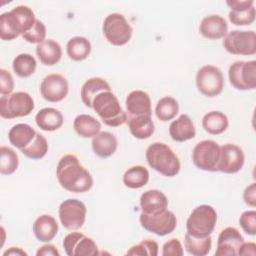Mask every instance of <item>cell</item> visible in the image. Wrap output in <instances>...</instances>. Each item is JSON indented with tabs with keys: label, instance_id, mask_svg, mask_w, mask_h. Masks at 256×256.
Listing matches in <instances>:
<instances>
[{
	"label": "cell",
	"instance_id": "cell-1",
	"mask_svg": "<svg viewBox=\"0 0 256 256\" xmlns=\"http://www.w3.org/2000/svg\"><path fill=\"white\" fill-rule=\"evenodd\" d=\"M56 177L60 186L72 193H85L93 186L91 173L74 154H66L60 158L56 167Z\"/></svg>",
	"mask_w": 256,
	"mask_h": 256
},
{
	"label": "cell",
	"instance_id": "cell-2",
	"mask_svg": "<svg viewBox=\"0 0 256 256\" xmlns=\"http://www.w3.org/2000/svg\"><path fill=\"white\" fill-rule=\"evenodd\" d=\"M37 18L33 10L26 5H18L0 15V38L11 41L28 32Z\"/></svg>",
	"mask_w": 256,
	"mask_h": 256
},
{
	"label": "cell",
	"instance_id": "cell-3",
	"mask_svg": "<svg viewBox=\"0 0 256 256\" xmlns=\"http://www.w3.org/2000/svg\"><path fill=\"white\" fill-rule=\"evenodd\" d=\"M148 165L165 177L176 176L181 169V163L176 153L163 142L150 144L145 152Z\"/></svg>",
	"mask_w": 256,
	"mask_h": 256
},
{
	"label": "cell",
	"instance_id": "cell-4",
	"mask_svg": "<svg viewBox=\"0 0 256 256\" xmlns=\"http://www.w3.org/2000/svg\"><path fill=\"white\" fill-rule=\"evenodd\" d=\"M102 122L109 127H119L127 122V112L121 107L118 98L111 90L98 93L93 101L92 108Z\"/></svg>",
	"mask_w": 256,
	"mask_h": 256
},
{
	"label": "cell",
	"instance_id": "cell-5",
	"mask_svg": "<svg viewBox=\"0 0 256 256\" xmlns=\"http://www.w3.org/2000/svg\"><path fill=\"white\" fill-rule=\"evenodd\" d=\"M217 222V212L214 207L202 204L195 207L186 221L187 233L193 237L204 238L210 236Z\"/></svg>",
	"mask_w": 256,
	"mask_h": 256
},
{
	"label": "cell",
	"instance_id": "cell-6",
	"mask_svg": "<svg viewBox=\"0 0 256 256\" xmlns=\"http://www.w3.org/2000/svg\"><path fill=\"white\" fill-rule=\"evenodd\" d=\"M35 104L32 96L24 91H18L0 97V116L4 119L25 117L31 114Z\"/></svg>",
	"mask_w": 256,
	"mask_h": 256
},
{
	"label": "cell",
	"instance_id": "cell-7",
	"mask_svg": "<svg viewBox=\"0 0 256 256\" xmlns=\"http://www.w3.org/2000/svg\"><path fill=\"white\" fill-rule=\"evenodd\" d=\"M102 32L106 40L114 46L126 45L133 34V28L120 13L108 14L102 24Z\"/></svg>",
	"mask_w": 256,
	"mask_h": 256
},
{
	"label": "cell",
	"instance_id": "cell-8",
	"mask_svg": "<svg viewBox=\"0 0 256 256\" xmlns=\"http://www.w3.org/2000/svg\"><path fill=\"white\" fill-rule=\"evenodd\" d=\"M195 83L198 91L209 98L218 96L224 88L222 71L214 65H203L196 73Z\"/></svg>",
	"mask_w": 256,
	"mask_h": 256
},
{
	"label": "cell",
	"instance_id": "cell-9",
	"mask_svg": "<svg viewBox=\"0 0 256 256\" xmlns=\"http://www.w3.org/2000/svg\"><path fill=\"white\" fill-rule=\"evenodd\" d=\"M220 157V145L210 139L198 142L192 151L193 164L203 171H218V162Z\"/></svg>",
	"mask_w": 256,
	"mask_h": 256
},
{
	"label": "cell",
	"instance_id": "cell-10",
	"mask_svg": "<svg viewBox=\"0 0 256 256\" xmlns=\"http://www.w3.org/2000/svg\"><path fill=\"white\" fill-rule=\"evenodd\" d=\"M230 84L237 90L247 91L256 88V61H235L228 69Z\"/></svg>",
	"mask_w": 256,
	"mask_h": 256
},
{
	"label": "cell",
	"instance_id": "cell-11",
	"mask_svg": "<svg viewBox=\"0 0 256 256\" xmlns=\"http://www.w3.org/2000/svg\"><path fill=\"white\" fill-rule=\"evenodd\" d=\"M222 45L232 55H254L256 53V34L253 30H233L223 38Z\"/></svg>",
	"mask_w": 256,
	"mask_h": 256
},
{
	"label": "cell",
	"instance_id": "cell-12",
	"mask_svg": "<svg viewBox=\"0 0 256 256\" xmlns=\"http://www.w3.org/2000/svg\"><path fill=\"white\" fill-rule=\"evenodd\" d=\"M86 205L74 198H69L61 202L58 209L59 220L62 226L68 230L80 229L86 220Z\"/></svg>",
	"mask_w": 256,
	"mask_h": 256
},
{
	"label": "cell",
	"instance_id": "cell-13",
	"mask_svg": "<svg viewBox=\"0 0 256 256\" xmlns=\"http://www.w3.org/2000/svg\"><path fill=\"white\" fill-rule=\"evenodd\" d=\"M139 222L142 228L157 236H166L172 233L177 227V218L168 209L157 214H145L141 212Z\"/></svg>",
	"mask_w": 256,
	"mask_h": 256
},
{
	"label": "cell",
	"instance_id": "cell-14",
	"mask_svg": "<svg viewBox=\"0 0 256 256\" xmlns=\"http://www.w3.org/2000/svg\"><path fill=\"white\" fill-rule=\"evenodd\" d=\"M63 248L68 256H97L100 254L94 240L81 232H70L63 239Z\"/></svg>",
	"mask_w": 256,
	"mask_h": 256
},
{
	"label": "cell",
	"instance_id": "cell-15",
	"mask_svg": "<svg viewBox=\"0 0 256 256\" xmlns=\"http://www.w3.org/2000/svg\"><path fill=\"white\" fill-rule=\"evenodd\" d=\"M69 92L67 79L59 73L46 75L40 84V94L43 99L51 103H57L66 98Z\"/></svg>",
	"mask_w": 256,
	"mask_h": 256
},
{
	"label": "cell",
	"instance_id": "cell-16",
	"mask_svg": "<svg viewBox=\"0 0 256 256\" xmlns=\"http://www.w3.org/2000/svg\"><path fill=\"white\" fill-rule=\"evenodd\" d=\"M244 162L245 155L240 146L232 143L220 146L218 171L225 174H235L242 169Z\"/></svg>",
	"mask_w": 256,
	"mask_h": 256
},
{
	"label": "cell",
	"instance_id": "cell-17",
	"mask_svg": "<svg viewBox=\"0 0 256 256\" xmlns=\"http://www.w3.org/2000/svg\"><path fill=\"white\" fill-rule=\"evenodd\" d=\"M244 238L235 227H226L218 235L216 256H236Z\"/></svg>",
	"mask_w": 256,
	"mask_h": 256
},
{
	"label": "cell",
	"instance_id": "cell-18",
	"mask_svg": "<svg viewBox=\"0 0 256 256\" xmlns=\"http://www.w3.org/2000/svg\"><path fill=\"white\" fill-rule=\"evenodd\" d=\"M199 32L208 40L223 39L228 33V24L224 17L218 14H211L201 20Z\"/></svg>",
	"mask_w": 256,
	"mask_h": 256
},
{
	"label": "cell",
	"instance_id": "cell-19",
	"mask_svg": "<svg viewBox=\"0 0 256 256\" xmlns=\"http://www.w3.org/2000/svg\"><path fill=\"white\" fill-rule=\"evenodd\" d=\"M125 105L128 117L152 115L151 99L149 95L142 90L131 91L126 97Z\"/></svg>",
	"mask_w": 256,
	"mask_h": 256
},
{
	"label": "cell",
	"instance_id": "cell-20",
	"mask_svg": "<svg viewBox=\"0 0 256 256\" xmlns=\"http://www.w3.org/2000/svg\"><path fill=\"white\" fill-rule=\"evenodd\" d=\"M139 204L142 213L157 214L167 209L168 199L160 190L151 189L141 194Z\"/></svg>",
	"mask_w": 256,
	"mask_h": 256
},
{
	"label": "cell",
	"instance_id": "cell-21",
	"mask_svg": "<svg viewBox=\"0 0 256 256\" xmlns=\"http://www.w3.org/2000/svg\"><path fill=\"white\" fill-rule=\"evenodd\" d=\"M169 135L173 141L186 142L196 135L195 125L187 114H181L169 125Z\"/></svg>",
	"mask_w": 256,
	"mask_h": 256
},
{
	"label": "cell",
	"instance_id": "cell-22",
	"mask_svg": "<svg viewBox=\"0 0 256 256\" xmlns=\"http://www.w3.org/2000/svg\"><path fill=\"white\" fill-rule=\"evenodd\" d=\"M32 230L36 239L40 242L48 243L52 241L58 233L59 226L56 219L48 214L40 215L33 223Z\"/></svg>",
	"mask_w": 256,
	"mask_h": 256
},
{
	"label": "cell",
	"instance_id": "cell-23",
	"mask_svg": "<svg viewBox=\"0 0 256 256\" xmlns=\"http://www.w3.org/2000/svg\"><path fill=\"white\" fill-rule=\"evenodd\" d=\"M118 141L114 134L108 131H100L92 138L91 147L94 154L100 158L112 156L117 149Z\"/></svg>",
	"mask_w": 256,
	"mask_h": 256
},
{
	"label": "cell",
	"instance_id": "cell-24",
	"mask_svg": "<svg viewBox=\"0 0 256 256\" xmlns=\"http://www.w3.org/2000/svg\"><path fill=\"white\" fill-rule=\"evenodd\" d=\"M35 122L41 130L52 132L62 127L64 118L58 109L53 107H45L37 112L35 115Z\"/></svg>",
	"mask_w": 256,
	"mask_h": 256
},
{
	"label": "cell",
	"instance_id": "cell-25",
	"mask_svg": "<svg viewBox=\"0 0 256 256\" xmlns=\"http://www.w3.org/2000/svg\"><path fill=\"white\" fill-rule=\"evenodd\" d=\"M36 55L43 65L53 66L62 58V47L57 41L46 39L40 44H37Z\"/></svg>",
	"mask_w": 256,
	"mask_h": 256
},
{
	"label": "cell",
	"instance_id": "cell-26",
	"mask_svg": "<svg viewBox=\"0 0 256 256\" xmlns=\"http://www.w3.org/2000/svg\"><path fill=\"white\" fill-rule=\"evenodd\" d=\"M127 123L131 135L139 140L150 138L155 131L154 122L148 115L128 117Z\"/></svg>",
	"mask_w": 256,
	"mask_h": 256
},
{
	"label": "cell",
	"instance_id": "cell-27",
	"mask_svg": "<svg viewBox=\"0 0 256 256\" xmlns=\"http://www.w3.org/2000/svg\"><path fill=\"white\" fill-rule=\"evenodd\" d=\"M34 128L26 123H18L13 125L8 132V140L10 144L21 150L29 145L36 136Z\"/></svg>",
	"mask_w": 256,
	"mask_h": 256
},
{
	"label": "cell",
	"instance_id": "cell-28",
	"mask_svg": "<svg viewBox=\"0 0 256 256\" xmlns=\"http://www.w3.org/2000/svg\"><path fill=\"white\" fill-rule=\"evenodd\" d=\"M105 90H111V87L109 83L101 78V77H92L86 80L80 91V96L81 100L84 103V105L88 108H92V101L94 97Z\"/></svg>",
	"mask_w": 256,
	"mask_h": 256
},
{
	"label": "cell",
	"instance_id": "cell-29",
	"mask_svg": "<svg viewBox=\"0 0 256 256\" xmlns=\"http://www.w3.org/2000/svg\"><path fill=\"white\" fill-rule=\"evenodd\" d=\"M74 131L82 138H93L101 131V123L91 115H77L73 121Z\"/></svg>",
	"mask_w": 256,
	"mask_h": 256
},
{
	"label": "cell",
	"instance_id": "cell-30",
	"mask_svg": "<svg viewBox=\"0 0 256 256\" xmlns=\"http://www.w3.org/2000/svg\"><path fill=\"white\" fill-rule=\"evenodd\" d=\"M229 126L228 117L221 111H210L202 118L203 129L211 135H220L224 133Z\"/></svg>",
	"mask_w": 256,
	"mask_h": 256
},
{
	"label": "cell",
	"instance_id": "cell-31",
	"mask_svg": "<svg viewBox=\"0 0 256 256\" xmlns=\"http://www.w3.org/2000/svg\"><path fill=\"white\" fill-rule=\"evenodd\" d=\"M91 49L90 41L83 36L72 37L66 44L67 56L76 62L87 59L91 53Z\"/></svg>",
	"mask_w": 256,
	"mask_h": 256
},
{
	"label": "cell",
	"instance_id": "cell-32",
	"mask_svg": "<svg viewBox=\"0 0 256 256\" xmlns=\"http://www.w3.org/2000/svg\"><path fill=\"white\" fill-rule=\"evenodd\" d=\"M150 174L143 165H133L128 168L122 177L123 184L130 189H140L149 182Z\"/></svg>",
	"mask_w": 256,
	"mask_h": 256
},
{
	"label": "cell",
	"instance_id": "cell-33",
	"mask_svg": "<svg viewBox=\"0 0 256 256\" xmlns=\"http://www.w3.org/2000/svg\"><path fill=\"white\" fill-rule=\"evenodd\" d=\"M212 247L211 235L204 238L193 237L186 232L184 236V248L193 256H205L207 255Z\"/></svg>",
	"mask_w": 256,
	"mask_h": 256
},
{
	"label": "cell",
	"instance_id": "cell-34",
	"mask_svg": "<svg viewBox=\"0 0 256 256\" xmlns=\"http://www.w3.org/2000/svg\"><path fill=\"white\" fill-rule=\"evenodd\" d=\"M36 67V59L29 53L18 54L12 62V69L14 73L21 78H28L33 75Z\"/></svg>",
	"mask_w": 256,
	"mask_h": 256
},
{
	"label": "cell",
	"instance_id": "cell-35",
	"mask_svg": "<svg viewBox=\"0 0 256 256\" xmlns=\"http://www.w3.org/2000/svg\"><path fill=\"white\" fill-rule=\"evenodd\" d=\"M179 112L178 101L171 97L165 96L158 100L155 106V115L156 117L163 122L170 121L176 117Z\"/></svg>",
	"mask_w": 256,
	"mask_h": 256
},
{
	"label": "cell",
	"instance_id": "cell-36",
	"mask_svg": "<svg viewBox=\"0 0 256 256\" xmlns=\"http://www.w3.org/2000/svg\"><path fill=\"white\" fill-rule=\"evenodd\" d=\"M19 166L18 154L10 147H0V173L2 175L13 174Z\"/></svg>",
	"mask_w": 256,
	"mask_h": 256
},
{
	"label": "cell",
	"instance_id": "cell-37",
	"mask_svg": "<svg viewBox=\"0 0 256 256\" xmlns=\"http://www.w3.org/2000/svg\"><path fill=\"white\" fill-rule=\"evenodd\" d=\"M22 154H24L26 157L33 159V160H38L43 158L47 152H48V142L46 138L41 135L40 133H36V136L32 140V142L24 147L23 149L20 150Z\"/></svg>",
	"mask_w": 256,
	"mask_h": 256
},
{
	"label": "cell",
	"instance_id": "cell-38",
	"mask_svg": "<svg viewBox=\"0 0 256 256\" xmlns=\"http://www.w3.org/2000/svg\"><path fill=\"white\" fill-rule=\"evenodd\" d=\"M228 18L230 22L236 26L251 25L256 19L255 7L252 6L243 10H230Z\"/></svg>",
	"mask_w": 256,
	"mask_h": 256
},
{
	"label": "cell",
	"instance_id": "cell-39",
	"mask_svg": "<svg viewBox=\"0 0 256 256\" xmlns=\"http://www.w3.org/2000/svg\"><path fill=\"white\" fill-rule=\"evenodd\" d=\"M158 252H159L158 243L151 239H145L133 245L132 247H130V249L126 252V255L157 256Z\"/></svg>",
	"mask_w": 256,
	"mask_h": 256
},
{
	"label": "cell",
	"instance_id": "cell-40",
	"mask_svg": "<svg viewBox=\"0 0 256 256\" xmlns=\"http://www.w3.org/2000/svg\"><path fill=\"white\" fill-rule=\"evenodd\" d=\"M46 33L47 32L45 24L41 20L37 19L33 27L28 32L22 35V38L28 43L40 44L41 42L46 40Z\"/></svg>",
	"mask_w": 256,
	"mask_h": 256
},
{
	"label": "cell",
	"instance_id": "cell-41",
	"mask_svg": "<svg viewBox=\"0 0 256 256\" xmlns=\"http://www.w3.org/2000/svg\"><path fill=\"white\" fill-rule=\"evenodd\" d=\"M239 225L247 235L255 236L256 235V211L254 209L244 211L239 217Z\"/></svg>",
	"mask_w": 256,
	"mask_h": 256
},
{
	"label": "cell",
	"instance_id": "cell-42",
	"mask_svg": "<svg viewBox=\"0 0 256 256\" xmlns=\"http://www.w3.org/2000/svg\"><path fill=\"white\" fill-rule=\"evenodd\" d=\"M14 89V79L11 73L4 69H0V94L1 96L10 95Z\"/></svg>",
	"mask_w": 256,
	"mask_h": 256
},
{
	"label": "cell",
	"instance_id": "cell-43",
	"mask_svg": "<svg viewBox=\"0 0 256 256\" xmlns=\"http://www.w3.org/2000/svg\"><path fill=\"white\" fill-rule=\"evenodd\" d=\"M183 253V246L177 238H172L166 241L162 246L161 254L163 256H182Z\"/></svg>",
	"mask_w": 256,
	"mask_h": 256
},
{
	"label": "cell",
	"instance_id": "cell-44",
	"mask_svg": "<svg viewBox=\"0 0 256 256\" xmlns=\"http://www.w3.org/2000/svg\"><path fill=\"white\" fill-rule=\"evenodd\" d=\"M244 203L252 208L256 207V183L249 184L243 191Z\"/></svg>",
	"mask_w": 256,
	"mask_h": 256
},
{
	"label": "cell",
	"instance_id": "cell-45",
	"mask_svg": "<svg viewBox=\"0 0 256 256\" xmlns=\"http://www.w3.org/2000/svg\"><path fill=\"white\" fill-rule=\"evenodd\" d=\"M230 10H243L254 6V0H227Z\"/></svg>",
	"mask_w": 256,
	"mask_h": 256
},
{
	"label": "cell",
	"instance_id": "cell-46",
	"mask_svg": "<svg viewBox=\"0 0 256 256\" xmlns=\"http://www.w3.org/2000/svg\"><path fill=\"white\" fill-rule=\"evenodd\" d=\"M36 255L37 256H59L60 253L56 246H54L53 244L46 243L43 246L38 248V250L36 251Z\"/></svg>",
	"mask_w": 256,
	"mask_h": 256
},
{
	"label": "cell",
	"instance_id": "cell-47",
	"mask_svg": "<svg viewBox=\"0 0 256 256\" xmlns=\"http://www.w3.org/2000/svg\"><path fill=\"white\" fill-rule=\"evenodd\" d=\"M239 256H255L256 255V244L254 242H243L238 250Z\"/></svg>",
	"mask_w": 256,
	"mask_h": 256
},
{
	"label": "cell",
	"instance_id": "cell-48",
	"mask_svg": "<svg viewBox=\"0 0 256 256\" xmlns=\"http://www.w3.org/2000/svg\"><path fill=\"white\" fill-rule=\"evenodd\" d=\"M27 256V252H25L20 247H10L5 252H3V256Z\"/></svg>",
	"mask_w": 256,
	"mask_h": 256
}]
</instances>
